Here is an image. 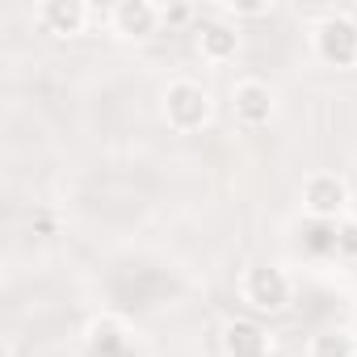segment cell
Masks as SVG:
<instances>
[{
	"label": "cell",
	"instance_id": "11",
	"mask_svg": "<svg viewBox=\"0 0 357 357\" xmlns=\"http://www.w3.org/2000/svg\"><path fill=\"white\" fill-rule=\"evenodd\" d=\"M93 349L97 353H126L130 349V340H126V328L118 324V319H101V324H93Z\"/></svg>",
	"mask_w": 357,
	"mask_h": 357
},
{
	"label": "cell",
	"instance_id": "5",
	"mask_svg": "<svg viewBox=\"0 0 357 357\" xmlns=\"http://www.w3.org/2000/svg\"><path fill=\"white\" fill-rule=\"evenodd\" d=\"M349 202V190L336 172H311L303 181V211L319 223H336V215L344 211Z\"/></svg>",
	"mask_w": 357,
	"mask_h": 357
},
{
	"label": "cell",
	"instance_id": "16",
	"mask_svg": "<svg viewBox=\"0 0 357 357\" xmlns=\"http://www.w3.org/2000/svg\"><path fill=\"white\" fill-rule=\"evenodd\" d=\"M353 340H357V315H353Z\"/></svg>",
	"mask_w": 357,
	"mask_h": 357
},
{
	"label": "cell",
	"instance_id": "6",
	"mask_svg": "<svg viewBox=\"0 0 357 357\" xmlns=\"http://www.w3.org/2000/svg\"><path fill=\"white\" fill-rule=\"evenodd\" d=\"M109 26L122 38H147L160 26V5H151V0H118L109 9Z\"/></svg>",
	"mask_w": 357,
	"mask_h": 357
},
{
	"label": "cell",
	"instance_id": "14",
	"mask_svg": "<svg viewBox=\"0 0 357 357\" xmlns=\"http://www.w3.org/2000/svg\"><path fill=\"white\" fill-rule=\"evenodd\" d=\"M198 17L194 5H160V26H190Z\"/></svg>",
	"mask_w": 357,
	"mask_h": 357
},
{
	"label": "cell",
	"instance_id": "15",
	"mask_svg": "<svg viewBox=\"0 0 357 357\" xmlns=\"http://www.w3.org/2000/svg\"><path fill=\"white\" fill-rule=\"evenodd\" d=\"M336 257H357V223L336 227Z\"/></svg>",
	"mask_w": 357,
	"mask_h": 357
},
{
	"label": "cell",
	"instance_id": "13",
	"mask_svg": "<svg viewBox=\"0 0 357 357\" xmlns=\"http://www.w3.org/2000/svg\"><path fill=\"white\" fill-rule=\"evenodd\" d=\"M273 13V0H261V5H215V17H269Z\"/></svg>",
	"mask_w": 357,
	"mask_h": 357
},
{
	"label": "cell",
	"instance_id": "1",
	"mask_svg": "<svg viewBox=\"0 0 357 357\" xmlns=\"http://www.w3.org/2000/svg\"><path fill=\"white\" fill-rule=\"evenodd\" d=\"M211 114H215V101L198 80H172L164 89V118H168L172 130L194 135L211 122Z\"/></svg>",
	"mask_w": 357,
	"mask_h": 357
},
{
	"label": "cell",
	"instance_id": "9",
	"mask_svg": "<svg viewBox=\"0 0 357 357\" xmlns=\"http://www.w3.org/2000/svg\"><path fill=\"white\" fill-rule=\"evenodd\" d=\"M89 5L84 0H47V5L38 9V22L51 30V34H63V38H72V34H80L84 26H89Z\"/></svg>",
	"mask_w": 357,
	"mask_h": 357
},
{
	"label": "cell",
	"instance_id": "12",
	"mask_svg": "<svg viewBox=\"0 0 357 357\" xmlns=\"http://www.w3.org/2000/svg\"><path fill=\"white\" fill-rule=\"evenodd\" d=\"M336 227L340 223H319V219H311V236H307V248L311 252H319V257H336Z\"/></svg>",
	"mask_w": 357,
	"mask_h": 357
},
{
	"label": "cell",
	"instance_id": "10",
	"mask_svg": "<svg viewBox=\"0 0 357 357\" xmlns=\"http://www.w3.org/2000/svg\"><path fill=\"white\" fill-rule=\"evenodd\" d=\"M307 357H357L353 332H319L307 344Z\"/></svg>",
	"mask_w": 357,
	"mask_h": 357
},
{
	"label": "cell",
	"instance_id": "8",
	"mask_svg": "<svg viewBox=\"0 0 357 357\" xmlns=\"http://www.w3.org/2000/svg\"><path fill=\"white\" fill-rule=\"evenodd\" d=\"M198 55L206 59V63H215V68H223V63H231L236 55H240V30L236 26H227V22H202L198 26Z\"/></svg>",
	"mask_w": 357,
	"mask_h": 357
},
{
	"label": "cell",
	"instance_id": "4",
	"mask_svg": "<svg viewBox=\"0 0 357 357\" xmlns=\"http://www.w3.org/2000/svg\"><path fill=\"white\" fill-rule=\"evenodd\" d=\"M273 109H278V101H273V89H269L265 80L244 76V80H236V84H231V114H236V122H240V126L261 130V126H269Z\"/></svg>",
	"mask_w": 357,
	"mask_h": 357
},
{
	"label": "cell",
	"instance_id": "7",
	"mask_svg": "<svg viewBox=\"0 0 357 357\" xmlns=\"http://www.w3.org/2000/svg\"><path fill=\"white\" fill-rule=\"evenodd\" d=\"M223 353L227 357H269L273 353V336L257 319H231L223 328Z\"/></svg>",
	"mask_w": 357,
	"mask_h": 357
},
{
	"label": "cell",
	"instance_id": "2",
	"mask_svg": "<svg viewBox=\"0 0 357 357\" xmlns=\"http://www.w3.org/2000/svg\"><path fill=\"white\" fill-rule=\"evenodd\" d=\"M315 55L319 63L328 68H357V22L349 13H328L319 26H315Z\"/></svg>",
	"mask_w": 357,
	"mask_h": 357
},
{
	"label": "cell",
	"instance_id": "3",
	"mask_svg": "<svg viewBox=\"0 0 357 357\" xmlns=\"http://www.w3.org/2000/svg\"><path fill=\"white\" fill-rule=\"evenodd\" d=\"M290 278H286V269H278V265H252L248 273H244V282H240V294H244V303L252 307V311H261V315H278V311H286L290 307Z\"/></svg>",
	"mask_w": 357,
	"mask_h": 357
}]
</instances>
